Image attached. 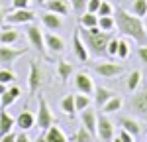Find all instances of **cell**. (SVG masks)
<instances>
[{
	"mask_svg": "<svg viewBox=\"0 0 147 142\" xmlns=\"http://www.w3.org/2000/svg\"><path fill=\"white\" fill-rule=\"evenodd\" d=\"M114 20H116L118 30H120L125 38H131L137 46L147 44L145 22H143L139 16L131 14V12L125 10V8H118V10H116V18H114Z\"/></svg>",
	"mask_w": 147,
	"mask_h": 142,
	"instance_id": "cell-1",
	"label": "cell"
},
{
	"mask_svg": "<svg viewBox=\"0 0 147 142\" xmlns=\"http://www.w3.org/2000/svg\"><path fill=\"white\" fill-rule=\"evenodd\" d=\"M79 32H80V38H82L84 46L88 47V53L90 55H94V57H98V59L102 55H106L108 42L114 38L112 32H104L98 26H94V28H80Z\"/></svg>",
	"mask_w": 147,
	"mask_h": 142,
	"instance_id": "cell-2",
	"label": "cell"
},
{
	"mask_svg": "<svg viewBox=\"0 0 147 142\" xmlns=\"http://www.w3.org/2000/svg\"><path fill=\"white\" fill-rule=\"evenodd\" d=\"M26 36H28V42H30V46L37 49V53L41 55L43 59H51L49 57V53H47L45 49V38H43V32H41V28L37 26V24L30 22L26 24Z\"/></svg>",
	"mask_w": 147,
	"mask_h": 142,
	"instance_id": "cell-3",
	"label": "cell"
},
{
	"mask_svg": "<svg viewBox=\"0 0 147 142\" xmlns=\"http://www.w3.org/2000/svg\"><path fill=\"white\" fill-rule=\"evenodd\" d=\"M51 124H55V117H53V113H51V109L47 105L45 97H37V117H35V126L39 130H45L49 128Z\"/></svg>",
	"mask_w": 147,
	"mask_h": 142,
	"instance_id": "cell-4",
	"label": "cell"
},
{
	"mask_svg": "<svg viewBox=\"0 0 147 142\" xmlns=\"http://www.w3.org/2000/svg\"><path fill=\"white\" fill-rule=\"evenodd\" d=\"M35 20V12H32L30 8H12V12H8L4 16V22L10 26H22V24H30Z\"/></svg>",
	"mask_w": 147,
	"mask_h": 142,
	"instance_id": "cell-5",
	"label": "cell"
},
{
	"mask_svg": "<svg viewBox=\"0 0 147 142\" xmlns=\"http://www.w3.org/2000/svg\"><path fill=\"white\" fill-rule=\"evenodd\" d=\"M129 109L136 113L137 117L147 120V85L139 91H134V97L129 99Z\"/></svg>",
	"mask_w": 147,
	"mask_h": 142,
	"instance_id": "cell-6",
	"label": "cell"
},
{
	"mask_svg": "<svg viewBox=\"0 0 147 142\" xmlns=\"http://www.w3.org/2000/svg\"><path fill=\"white\" fill-rule=\"evenodd\" d=\"M92 69L96 71L100 77H104V79H112V77H116V75H120L122 71H124V65L122 63H114V61H94L92 63Z\"/></svg>",
	"mask_w": 147,
	"mask_h": 142,
	"instance_id": "cell-7",
	"label": "cell"
},
{
	"mask_svg": "<svg viewBox=\"0 0 147 142\" xmlns=\"http://www.w3.org/2000/svg\"><path fill=\"white\" fill-rule=\"evenodd\" d=\"M24 53H28V47H12V46H4L0 44V65L2 67H10L12 63L18 57H22Z\"/></svg>",
	"mask_w": 147,
	"mask_h": 142,
	"instance_id": "cell-8",
	"label": "cell"
},
{
	"mask_svg": "<svg viewBox=\"0 0 147 142\" xmlns=\"http://www.w3.org/2000/svg\"><path fill=\"white\" fill-rule=\"evenodd\" d=\"M96 136H98L102 142H110L114 138V122L106 117V115H100V117H98V122H96Z\"/></svg>",
	"mask_w": 147,
	"mask_h": 142,
	"instance_id": "cell-9",
	"label": "cell"
},
{
	"mask_svg": "<svg viewBox=\"0 0 147 142\" xmlns=\"http://www.w3.org/2000/svg\"><path fill=\"white\" fill-rule=\"evenodd\" d=\"M75 89L79 91V93H84V95H94V81H92L90 73H86V71H79V73H75Z\"/></svg>",
	"mask_w": 147,
	"mask_h": 142,
	"instance_id": "cell-10",
	"label": "cell"
},
{
	"mask_svg": "<svg viewBox=\"0 0 147 142\" xmlns=\"http://www.w3.org/2000/svg\"><path fill=\"white\" fill-rule=\"evenodd\" d=\"M73 53H75V57L79 59V61H82V63H88V59H90L88 47L84 46V42H82V38H80L79 30L73 34Z\"/></svg>",
	"mask_w": 147,
	"mask_h": 142,
	"instance_id": "cell-11",
	"label": "cell"
},
{
	"mask_svg": "<svg viewBox=\"0 0 147 142\" xmlns=\"http://www.w3.org/2000/svg\"><path fill=\"white\" fill-rule=\"evenodd\" d=\"M28 87H30V93L35 95L41 87V69L37 65V61L32 59L30 61V77H28Z\"/></svg>",
	"mask_w": 147,
	"mask_h": 142,
	"instance_id": "cell-12",
	"label": "cell"
},
{
	"mask_svg": "<svg viewBox=\"0 0 147 142\" xmlns=\"http://www.w3.org/2000/svg\"><path fill=\"white\" fill-rule=\"evenodd\" d=\"M96 122H98L96 111H92L90 106H86L84 111H80V124L88 130L92 136H96Z\"/></svg>",
	"mask_w": 147,
	"mask_h": 142,
	"instance_id": "cell-13",
	"label": "cell"
},
{
	"mask_svg": "<svg viewBox=\"0 0 147 142\" xmlns=\"http://www.w3.org/2000/svg\"><path fill=\"white\" fill-rule=\"evenodd\" d=\"M20 97H22V89H20V87H16V85L6 87V91L0 95V109H8V106L14 105Z\"/></svg>",
	"mask_w": 147,
	"mask_h": 142,
	"instance_id": "cell-14",
	"label": "cell"
},
{
	"mask_svg": "<svg viewBox=\"0 0 147 142\" xmlns=\"http://www.w3.org/2000/svg\"><path fill=\"white\" fill-rule=\"evenodd\" d=\"M43 38H45V49L47 53H63L65 51V42L59 38L57 34H53V32H49V34H43Z\"/></svg>",
	"mask_w": 147,
	"mask_h": 142,
	"instance_id": "cell-15",
	"label": "cell"
},
{
	"mask_svg": "<svg viewBox=\"0 0 147 142\" xmlns=\"http://www.w3.org/2000/svg\"><path fill=\"white\" fill-rule=\"evenodd\" d=\"M41 24L45 26L49 32H55V30H59L61 26H63V20H61V16L59 14H55V12H49V10H45L41 16Z\"/></svg>",
	"mask_w": 147,
	"mask_h": 142,
	"instance_id": "cell-16",
	"label": "cell"
},
{
	"mask_svg": "<svg viewBox=\"0 0 147 142\" xmlns=\"http://www.w3.org/2000/svg\"><path fill=\"white\" fill-rule=\"evenodd\" d=\"M16 126L20 130H28L34 128L35 126V115L34 113H30V111H22L20 115H18V118H16Z\"/></svg>",
	"mask_w": 147,
	"mask_h": 142,
	"instance_id": "cell-17",
	"label": "cell"
},
{
	"mask_svg": "<svg viewBox=\"0 0 147 142\" xmlns=\"http://www.w3.org/2000/svg\"><path fill=\"white\" fill-rule=\"evenodd\" d=\"M45 10L49 12H55V14H59V16H67L69 14V0H47L45 4Z\"/></svg>",
	"mask_w": 147,
	"mask_h": 142,
	"instance_id": "cell-18",
	"label": "cell"
},
{
	"mask_svg": "<svg viewBox=\"0 0 147 142\" xmlns=\"http://www.w3.org/2000/svg\"><path fill=\"white\" fill-rule=\"evenodd\" d=\"M43 138H45V142H69L65 132L59 128V126H55V124H51L49 128L43 130Z\"/></svg>",
	"mask_w": 147,
	"mask_h": 142,
	"instance_id": "cell-19",
	"label": "cell"
},
{
	"mask_svg": "<svg viewBox=\"0 0 147 142\" xmlns=\"http://www.w3.org/2000/svg\"><path fill=\"white\" fill-rule=\"evenodd\" d=\"M14 126H16V118L12 117L6 109H2L0 111V136H4L6 132H12Z\"/></svg>",
	"mask_w": 147,
	"mask_h": 142,
	"instance_id": "cell-20",
	"label": "cell"
},
{
	"mask_svg": "<svg viewBox=\"0 0 147 142\" xmlns=\"http://www.w3.org/2000/svg\"><path fill=\"white\" fill-rule=\"evenodd\" d=\"M120 126H122L124 130H127L134 138H137L139 132H141V124L137 122L136 118H131V117H122L120 118Z\"/></svg>",
	"mask_w": 147,
	"mask_h": 142,
	"instance_id": "cell-21",
	"label": "cell"
},
{
	"mask_svg": "<svg viewBox=\"0 0 147 142\" xmlns=\"http://www.w3.org/2000/svg\"><path fill=\"white\" fill-rule=\"evenodd\" d=\"M124 105V101H122V97H118V95H114L112 99H108L104 105H102V113L104 115H112V113H118L120 109Z\"/></svg>",
	"mask_w": 147,
	"mask_h": 142,
	"instance_id": "cell-22",
	"label": "cell"
},
{
	"mask_svg": "<svg viewBox=\"0 0 147 142\" xmlns=\"http://www.w3.org/2000/svg\"><path fill=\"white\" fill-rule=\"evenodd\" d=\"M18 38H20V34L14 28H2L0 30V44H4V46H14L18 42Z\"/></svg>",
	"mask_w": 147,
	"mask_h": 142,
	"instance_id": "cell-23",
	"label": "cell"
},
{
	"mask_svg": "<svg viewBox=\"0 0 147 142\" xmlns=\"http://www.w3.org/2000/svg\"><path fill=\"white\" fill-rule=\"evenodd\" d=\"M114 95L116 93L110 91V89H106V87H96V89H94V105L102 109V105H104L108 99H112Z\"/></svg>",
	"mask_w": 147,
	"mask_h": 142,
	"instance_id": "cell-24",
	"label": "cell"
},
{
	"mask_svg": "<svg viewBox=\"0 0 147 142\" xmlns=\"http://www.w3.org/2000/svg\"><path fill=\"white\" fill-rule=\"evenodd\" d=\"M79 22H80V28H94V26H98V14L84 10L79 16Z\"/></svg>",
	"mask_w": 147,
	"mask_h": 142,
	"instance_id": "cell-25",
	"label": "cell"
},
{
	"mask_svg": "<svg viewBox=\"0 0 147 142\" xmlns=\"http://www.w3.org/2000/svg\"><path fill=\"white\" fill-rule=\"evenodd\" d=\"M59 106H61V111H63L65 115L75 117V113H77V109H75V95H65V97L61 99Z\"/></svg>",
	"mask_w": 147,
	"mask_h": 142,
	"instance_id": "cell-26",
	"label": "cell"
},
{
	"mask_svg": "<svg viewBox=\"0 0 147 142\" xmlns=\"http://www.w3.org/2000/svg\"><path fill=\"white\" fill-rule=\"evenodd\" d=\"M71 75H73V63H69V61H59V63H57V77L65 83V81H69Z\"/></svg>",
	"mask_w": 147,
	"mask_h": 142,
	"instance_id": "cell-27",
	"label": "cell"
},
{
	"mask_svg": "<svg viewBox=\"0 0 147 142\" xmlns=\"http://www.w3.org/2000/svg\"><path fill=\"white\" fill-rule=\"evenodd\" d=\"M129 12L139 16V18H145L147 16V0H131Z\"/></svg>",
	"mask_w": 147,
	"mask_h": 142,
	"instance_id": "cell-28",
	"label": "cell"
},
{
	"mask_svg": "<svg viewBox=\"0 0 147 142\" xmlns=\"http://www.w3.org/2000/svg\"><path fill=\"white\" fill-rule=\"evenodd\" d=\"M90 103H92L90 95H84V93H79L77 91V95H75V109H77V113L84 111L86 106H90Z\"/></svg>",
	"mask_w": 147,
	"mask_h": 142,
	"instance_id": "cell-29",
	"label": "cell"
},
{
	"mask_svg": "<svg viewBox=\"0 0 147 142\" xmlns=\"http://www.w3.org/2000/svg\"><path fill=\"white\" fill-rule=\"evenodd\" d=\"M141 79H143V73L139 69H134L129 73V77H127V89L129 91H136L137 87L141 85Z\"/></svg>",
	"mask_w": 147,
	"mask_h": 142,
	"instance_id": "cell-30",
	"label": "cell"
},
{
	"mask_svg": "<svg viewBox=\"0 0 147 142\" xmlns=\"http://www.w3.org/2000/svg\"><path fill=\"white\" fill-rule=\"evenodd\" d=\"M92 136L88 130L84 128V126H80V128L75 130V134H73V138H71V142H92Z\"/></svg>",
	"mask_w": 147,
	"mask_h": 142,
	"instance_id": "cell-31",
	"label": "cell"
},
{
	"mask_svg": "<svg viewBox=\"0 0 147 142\" xmlns=\"http://www.w3.org/2000/svg\"><path fill=\"white\" fill-rule=\"evenodd\" d=\"M98 28L104 32H112L116 28V20L114 16H98Z\"/></svg>",
	"mask_w": 147,
	"mask_h": 142,
	"instance_id": "cell-32",
	"label": "cell"
},
{
	"mask_svg": "<svg viewBox=\"0 0 147 142\" xmlns=\"http://www.w3.org/2000/svg\"><path fill=\"white\" fill-rule=\"evenodd\" d=\"M16 79V73L10 69V67H2L0 69V83H4V85H12Z\"/></svg>",
	"mask_w": 147,
	"mask_h": 142,
	"instance_id": "cell-33",
	"label": "cell"
},
{
	"mask_svg": "<svg viewBox=\"0 0 147 142\" xmlns=\"http://www.w3.org/2000/svg\"><path fill=\"white\" fill-rule=\"evenodd\" d=\"M127 55H129V44H127L125 38H122V40L118 42V53H116V57L127 59Z\"/></svg>",
	"mask_w": 147,
	"mask_h": 142,
	"instance_id": "cell-34",
	"label": "cell"
},
{
	"mask_svg": "<svg viewBox=\"0 0 147 142\" xmlns=\"http://www.w3.org/2000/svg\"><path fill=\"white\" fill-rule=\"evenodd\" d=\"M86 2L88 0H69V6L73 8V12H77V14H82V12L86 10Z\"/></svg>",
	"mask_w": 147,
	"mask_h": 142,
	"instance_id": "cell-35",
	"label": "cell"
},
{
	"mask_svg": "<svg viewBox=\"0 0 147 142\" xmlns=\"http://www.w3.org/2000/svg\"><path fill=\"white\" fill-rule=\"evenodd\" d=\"M112 12H114V8H112V4L110 2H106V0H102L100 2V8H98V16H112Z\"/></svg>",
	"mask_w": 147,
	"mask_h": 142,
	"instance_id": "cell-36",
	"label": "cell"
},
{
	"mask_svg": "<svg viewBox=\"0 0 147 142\" xmlns=\"http://www.w3.org/2000/svg\"><path fill=\"white\" fill-rule=\"evenodd\" d=\"M118 38H112L110 42H108V47H106V55H110V57H116V53H118Z\"/></svg>",
	"mask_w": 147,
	"mask_h": 142,
	"instance_id": "cell-37",
	"label": "cell"
},
{
	"mask_svg": "<svg viewBox=\"0 0 147 142\" xmlns=\"http://www.w3.org/2000/svg\"><path fill=\"white\" fill-rule=\"evenodd\" d=\"M100 2H102V0H88V2H86V10L96 14L98 8H100Z\"/></svg>",
	"mask_w": 147,
	"mask_h": 142,
	"instance_id": "cell-38",
	"label": "cell"
},
{
	"mask_svg": "<svg viewBox=\"0 0 147 142\" xmlns=\"http://www.w3.org/2000/svg\"><path fill=\"white\" fill-rule=\"evenodd\" d=\"M137 55H139V59H141V63H147V44L137 47Z\"/></svg>",
	"mask_w": 147,
	"mask_h": 142,
	"instance_id": "cell-39",
	"label": "cell"
},
{
	"mask_svg": "<svg viewBox=\"0 0 147 142\" xmlns=\"http://www.w3.org/2000/svg\"><path fill=\"white\" fill-rule=\"evenodd\" d=\"M32 0H12V8H30Z\"/></svg>",
	"mask_w": 147,
	"mask_h": 142,
	"instance_id": "cell-40",
	"label": "cell"
},
{
	"mask_svg": "<svg viewBox=\"0 0 147 142\" xmlns=\"http://www.w3.org/2000/svg\"><path fill=\"white\" fill-rule=\"evenodd\" d=\"M120 138H122V142H134V140H136V138H134L127 130H124V128L120 130Z\"/></svg>",
	"mask_w": 147,
	"mask_h": 142,
	"instance_id": "cell-41",
	"label": "cell"
},
{
	"mask_svg": "<svg viewBox=\"0 0 147 142\" xmlns=\"http://www.w3.org/2000/svg\"><path fill=\"white\" fill-rule=\"evenodd\" d=\"M0 142H16V132H6L4 136H0Z\"/></svg>",
	"mask_w": 147,
	"mask_h": 142,
	"instance_id": "cell-42",
	"label": "cell"
},
{
	"mask_svg": "<svg viewBox=\"0 0 147 142\" xmlns=\"http://www.w3.org/2000/svg\"><path fill=\"white\" fill-rule=\"evenodd\" d=\"M16 142H32V140H30V136L26 134V130H20V132L16 134Z\"/></svg>",
	"mask_w": 147,
	"mask_h": 142,
	"instance_id": "cell-43",
	"label": "cell"
},
{
	"mask_svg": "<svg viewBox=\"0 0 147 142\" xmlns=\"http://www.w3.org/2000/svg\"><path fill=\"white\" fill-rule=\"evenodd\" d=\"M4 16H6V12L2 10V6H0V28H2V24H4Z\"/></svg>",
	"mask_w": 147,
	"mask_h": 142,
	"instance_id": "cell-44",
	"label": "cell"
},
{
	"mask_svg": "<svg viewBox=\"0 0 147 142\" xmlns=\"http://www.w3.org/2000/svg\"><path fill=\"white\" fill-rule=\"evenodd\" d=\"M4 91H6V85H4V83H0V95L4 93Z\"/></svg>",
	"mask_w": 147,
	"mask_h": 142,
	"instance_id": "cell-45",
	"label": "cell"
},
{
	"mask_svg": "<svg viewBox=\"0 0 147 142\" xmlns=\"http://www.w3.org/2000/svg\"><path fill=\"white\" fill-rule=\"evenodd\" d=\"M35 142H45V138H43V134H41V136H37V138H35Z\"/></svg>",
	"mask_w": 147,
	"mask_h": 142,
	"instance_id": "cell-46",
	"label": "cell"
},
{
	"mask_svg": "<svg viewBox=\"0 0 147 142\" xmlns=\"http://www.w3.org/2000/svg\"><path fill=\"white\" fill-rule=\"evenodd\" d=\"M110 142H122V138H120V136H116V138H112Z\"/></svg>",
	"mask_w": 147,
	"mask_h": 142,
	"instance_id": "cell-47",
	"label": "cell"
},
{
	"mask_svg": "<svg viewBox=\"0 0 147 142\" xmlns=\"http://www.w3.org/2000/svg\"><path fill=\"white\" fill-rule=\"evenodd\" d=\"M35 2H37V4H45L47 0H35Z\"/></svg>",
	"mask_w": 147,
	"mask_h": 142,
	"instance_id": "cell-48",
	"label": "cell"
},
{
	"mask_svg": "<svg viewBox=\"0 0 147 142\" xmlns=\"http://www.w3.org/2000/svg\"><path fill=\"white\" fill-rule=\"evenodd\" d=\"M145 32H147V20H145Z\"/></svg>",
	"mask_w": 147,
	"mask_h": 142,
	"instance_id": "cell-49",
	"label": "cell"
},
{
	"mask_svg": "<svg viewBox=\"0 0 147 142\" xmlns=\"http://www.w3.org/2000/svg\"><path fill=\"white\" fill-rule=\"evenodd\" d=\"M145 142H147V140H145Z\"/></svg>",
	"mask_w": 147,
	"mask_h": 142,
	"instance_id": "cell-50",
	"label": "cell"
}]
</instances>
